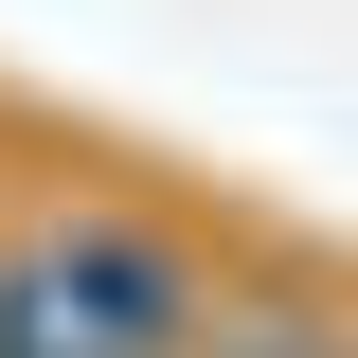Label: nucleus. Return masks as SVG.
<instances>
[{
  "mask_svg": "<svg viewBox=\"0 0 358 358\" xmlns=\"http://www.w3.org/2000/svg\"><path fill=\"white\" fill-rule=\"evenodd\" d=\"M215 287L162 215L126 197H54L0 233V358H197Z\"/></svg>",
  "mask_w": 358,
  "mask_h": 358,
  "instance_id": "f257e3e1",
  "label": "nucleus"
},
{
  "mask_svg": "<svg viewBox=\"0 0 358 358\" xmlns=\"http://www.w3.org/2000/svg\"><path fill=\"white\" fill-rule=\"evenodd\" d=\"M197 358H358V322H322V305H233V322H197Z\"/></svg>",
  "mask_w": 358,
  "mask_h": 358,
  "instance_id": "f03ea898",
  "label": "nucleus"
}]
</instances>
